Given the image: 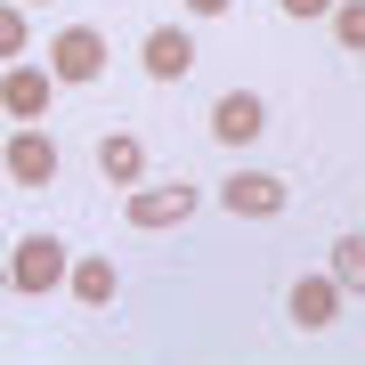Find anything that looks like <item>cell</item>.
<instances>
[{
    "instance_id": "14",
    "label": "cell",
    "mask_w": 365,
    "mask_h": 365,
    "mask_svg": "<svg viewBox=\"0 0 365 365\" xmlns=\"http://www.w3.org/2000/svg\"><path fill=\"white\" fill-rule=\"evenodd\" d=\"M0 57H25V16H16V9L0 16Z\"/></svg>"
},
{
    "instance_id": "2",
    "label": "cell",
    "mask_w": 365,
    "mask_h": 365,
    "mask_svg": "<svg viewBox=\"0 0 365 365\" xmlns=\"http://www.w3.org/2000/svg\"><path fill=\"white\" fill-rule=\"evenodd\" d=\"M195 203H203L195 187H187V179H170V187H138V195L122 203V220H130V227H179Z\"/></svg>"
},
{
    "instance_id": "12",
    "label": "cell",
    "mask_w": 365,
    "mask_h": 365,
    "mask_svg": "<svg viewBox=\"0 0 365 365\" xmlns=\"http://www.w3.org/2000/svg\"><path fill=\"white\" fill-rule=\"evenodd\" d=\"M333 284L341 292H365V235H341V244H333Z\"/></svg>"
},
{
    "instance_id": "1",
    "label": "cell",
    "mask_w": 365,
    "mask_h": 365,
    "mask_svg": "<svg viewBox=\"0 0 365 365\" xmlns=\"http://www.w3.org/2000/svg\"><path fill=\"white\" fill-rule=\"evenodd\" d=\"M49 73H57V81H98V73H106V33L66 25V33L49 41Z\"/></svg>"
},
{
    "instance_id": "10",
    "label": "cell",
    "mask_w": 365,
    "mask_h": 365,
    "mask_svg": "<svg viewBox=\"0 0 365 365\" xmlns=\"http://www.w3.org/2000/svg\"><path fill=\"white\" fill-rule=\"evenodd\" d=\"M66 284H73V300H81V309H106V300L122 292V276H114V260H73V276H66Z\"/></svg>"
},
{
    "instance_id": "13",
    "label": "cell",
    "mask_w": 365,
    "mask_h": 365,
    "mask_svg": "<svg viewBox=\"0 0 365 365\" xmlns=\"http://www.w3.org/2000/svg\"><path fill=\"white\" fill-rule=\"evenodd\" d=\"M333 41L341 49H365V0H333Z\"/></svg>"
},
{
    "instance_id": "16",
    "label": "cell",
    "mask_w": 365,
    "mask_h": 365,
    "mask_svg": "<svg viewBox=\"0 0 365 365\" xmlns=\"http://www.w3.org/2000/svg\"><path fill=\"white\" fill-rule=\"evenodd\" d=\"M187 9H195V16H220V9H227V0H187Z\"/></svg>"
},
{
    "instance_id": "3",
    "label": "cell",
    "mask_w": 365,
    "mask_h": 365,
    "mask_svg": "<svg viewBox=\"0 0 365 365\" xmlns=\"http://www.w3.org/2000/svg\"><path fill=\"white\" fill-rule=\"evenodd\" d=\"M16 292H49V284H66V244H57V235H25V244H16Z\"/></svg>"
},
{
    "instance_id": "7",
    "label": "cell",
    "mask_w": 365,
    "mask_h": 365,
    "mask_svg": "<svg viewBox=\"0 0 365 365\" xmlns=\"http://www.w3.org/2000/svg\"><path fill=\"white\" fill-rule=\"evenodd\" d=\"M138 57H146V73H155V81H187V73H195V41H187L179 25H155Z\"/></svg>"
},
{
    "instance_id": "8",
    "label": "cell",
    "mask_w": 365,
    "mask_h": 365,
    "mask_svg": "<svg viewBox=\"0 0 365 365\" xmlns=\"http://www.w3.org/2000/svg\"><path fill=\"white\" fill-rule=\"evenodd\" d=\"M49 90H57V73H41V66H9L0 106H9L16 122H41V114H49Z\"/></svg>"
},
{
    "instance_id": "4",
    "label": "cell",
    "mask_w": 365,
    "mask_h": 365,
    "mask_svg": "<svg viewBox=\"0 0 365 365\" xmlns=\"http://www.w3.org/2000/svg\"><path fill=\"white\" fill-rule=\"evenodd\" d=\"M220 203L244 211V220H276V211H284V179H276V170H235L220 187Z\"/></svg>"
},
{
    "instance_id": "15",
    "label": "cell",
    "mask_w": 365,
    "mask_h": 365,
    "mask_svg": "<svg viewBox=\"0 0 365 365\" xmlns=\"http://www.w3.org/2000/svg\"><path fill=\"white\" fill-rule=\"evenodd\" d=\"M284 16H300V25H309V16H333V0H284Z\"/></svg>"
},
{
    "instance_id": "11",
    "label": "cell",
    "mask_w": 365,
    "mask_h": 365,
    "mask_svg": "<svg viewBox=\"0 0 365 365\" xmlns=\"http://www.w3.org/2000/svg\"><path fill=\"white\" fill-rule=\"evenodd\" d=\"M98 170H106V179H138V170H146V146L130 130H106L98 138Z\"/></svg>"
},
{
    "instance_id": "9",
    "label": "cell",
    "mask_w": 365,
    "mask_h": 365,
    "mask_svg": "<svg viewBox=\"0 0 365 365\" xmlns=\"http://www.w3.org/2000/svg\"><path fill=\"white\" fill-rule=\"evenodd\" d=\"M9 179H16V187H49V179H57V146L41 138V130H16V138H9Z\"/></svg>"
},
{
    "instance_id": "6",
    "label": "cell",
    "mask_w": 365,
    "mask_h": 365,
    "mask_svg": "<svg viewBox=\"0 0 365 365\" xmlns=\"http://www.w3.org/2000/svg\"><path fill=\"white\" fill-rule=\"evenodd\" d=\"M284 309H292V325H300V333H325L333 317H341V284H333V276H300Z\"/></svg>"
},
{
    "instance_id": "5",
    "label": "cell",
    "mask_w": 365,
    "mask_h": 365,
    "mask_svg": "<svg viewBox=\"0 0 365 365\" xmlns=\"http://www.w3.org/2000/svg\"><path fill=\"white\" fill-rule=\"evenodd\" d=\"M260 130H268V106L252 90H227L220 106H211V138H220V146H252Z\"/></svg>"
}]
</instances>
